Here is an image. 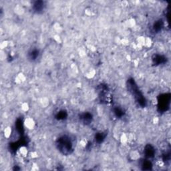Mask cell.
<instances>
[{"mask_svg": "<svg viewBox=\"0 0 171 171\" xmlns=\"http://www.w3.org/2000/svg\"><path fill=\"white\" fill-rule=\"evenodd\" d=\"M58 147L64 154H68L72 148V143L68 136H62L58 141Z\"/></svg>", "mask_w": 171, "mask_h": 171, "instance_id": "1", "label": "cell"}, {"mask_svg": "<svg viewBox=\"0 0 171 171\" xmlns=\"http://www.w3.org/2000/svg\"><path fill=\"white\" fill-rule=\"evenodd\" d=\"M44 8H45V4L42 1H38L34 2V4H33V10L37 13L42 12L44 10Z\"/></svg>", "mask_w": 171, "mask_h": 171, "instance_id": "2", "label": "cell"}, {"mask_svg": "<svg viewBox=\"0 0 171 171\" xmlns=\"http://www.w3.org/2000/svg\"><path fill=\"white\" fill-rule=\"evenodd\" d=\"M154 153L155 150L152 146H151V145L150 144H148L145 146L144 154L145 156H146L147 158H152V157H153L154 156Z\"/></svg>", "mask_w": 171, "mask_h": 171, "instance_id": "3", "label": "cell"}, {"mask_svg": "<svg viewBox=\"0 0 171 171\" xmlns=\"http://www.w3.org/2000/svg\"><path fill=\"white\" fill-rule=\"evenodd\" d=\"M38 56H39L38 50H32V51L29 53L28 57L30 60L34 61V60H36L38 58Z\"/></svg>", "mask_w": 171, "mask_h": 171, "instance_id": "4", "label": "cell"}, {"mask_svg": "<svg viewBox=\"0 0 171 171\" xmlns=\"http://www.w3.org/2000/svg\"><path fill=\"white\" fill-rule=\"evenodd\" d=\"M81 119L83 120V122H84L85 124H89V123L92 121V114H90V113H86V114H84L83 115H82V116Z\"/></svg>", "mask_w": 171, "mask_h": 171, "instance_id": "5", "label": "cell"}, {"mask_svg": "<svg viewBox=\"0 0 171 171\" xmlns=\"http://www.w3.org/2000/svg\"><path fill=\"white\" fill-rule=\"evenodd\" d=\"M162 26H163L162 21L159 20L155 23L154 25V30L157 31V32H158V31L161 30V29L162 28Z\"/></svg>", "mask_w": 171, "mask_h": 171, "instance_id": "6", "label": "cell"}, {"mask_svg": "<svg viewBox=\"0 0 171 171\" xmlns=\"http://www.w3.org/2000/svg\"><path fill=\"white\" fill-rule=\"evenodd\" d=\"M165 58H164L162 56H156L155 57L154 59H153L154 60V62L158 64H163L165 62Z\"/></svg>", "mask_w": 171, "mask_h": 171, "instance_id": "7", "label": "cell"}, {"mask_svg": "<svg viewBox=\"0 0 171 171\" xmlns=\"http://www.w3.org/2000/svg\"><path fill=\"white\" fill-rule=\"evenodd\" d=\"M104 139H105V136H104L103 133H98V134L96 135V140L98 142H102Z\"/></svg>", "mask_w": 171, "mask_h": 171, "instance_id": "8", "label": "cell"}, {"mask_svg": "<svg viewBox=\"0 0 171 171\" xmlns=\"http://www.w3.org/2000/svg\"><path fill=\"white\" fill-rule=\"evenodd\" d=\"M142 167L144 170H150L152 167L151 162L148 160L144 161V162H143L142 164Z\"/></svg>", "mask_w": 171, "mask_h": 171, "instance_id": "9", "label": "cell"}, {"mask_svg": "<svg viewBox=\"0 0 171 171\" xmlns=\"http://www.w3.org/2000/svg\"><path fill=\"white\" fill-rule=\"evenodd\" d=\"M66 116H67L66 112H64V111H62V112H60L59 113L57 114L56 118H57V119H58V120H63V119L66 118Z\"/></svg>", "mask_w": 171, "mask_h": 171, "instance_id": "10", "label": "cell"}, {"mask_svg": "<svg viewBox=\"0 0 171 171\" xmlns=\"http://www.w3.org/2000/svg\"><path fill=\"white\" fill-rule=\"evenodd\" d=\"M115 114L116 115V116H118V117H121V116L123 115L124 114V112L122 111V110L121 109H119V108H116L115 110Z\"/></svg>", "mask_w": 171, "mask_h": 171, "instance_id": "11", "label": "cell"}]
</instances>
